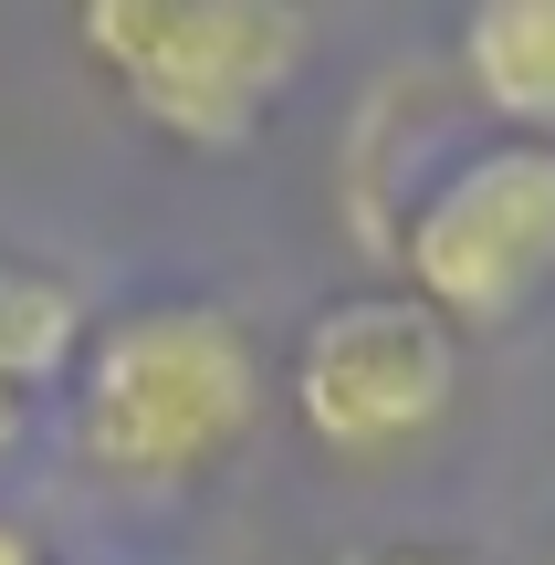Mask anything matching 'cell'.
Returning <instances> with one entry per match:
<instances>
[{
    "mask_svg": "<svg viewBox=\"0 0 555 565\" xmlns=\"http://www.w3.org/2000/svg\"><path fill=\"white\" fill-rule=\"evenodd\" d=\"M273 408V356L231 303L158 294L84 324L63 366V440L105 492L137 503H189L252 450Z\"/></svg>",
    "mask_w": 555,
    "mask_h": 565,
    "instance_id": "1",
    "label": "cell"
},
{
    "mask_svg": "<svg viewBox=\"0 0 555 565\" xmlns=\"http://www.w3.org/2000/svg\"><path fill=\"white\" fill-rule=\"evenodd\" d=\"M74 53L179 158H242L314 63L293 0H84Z\"/></svg>",
    "mask_w": 555,
    "mask_h": 565,
    "instance_id": "2",
    "label": "cell"
},
{
    "mask_svg": "<svg viewBox=\"0 0 555 565\" xmlns=\"http://www.w3.org/2000/svg\"><path fill=\"white\" fill-rule=\"evenodd\" d=\"M461 377H472V345L430 315L398 282H367V294H335L293 324L284 345V408L325 461L377 471L409 461L419 440H440L461 408Z\"/></svg>",
    "mask_w": 555,
    "mask_h": 565,
    "instance_id": "3",
    "label": "cell"
},
{
    "mask_svg": "<svg viewBox=\"0 0 555 565\" xmlns=\"http://www.w3.org/2000/svg\"><path fill=\"white\" fill-rule=\"evenodd\" d=\"M398 294H419L461 345L524 324L555 294V147L545 137H482L419 179V200L388 231Z\"/></svg>",
    "mask_w": 555,
    "mask_h": 565,
    "instance_id": "4",
    "label": "cell"
},
{
    "mask_svg": "<svg viewBox=\"0 0 555 565\" xmlns=\"http://www.w3.org/2000/svg\"><path fill=\"white\" fill-rule=\"evenodd\" d=\"M472 105L503 137H545L555 147V0H482L451 42Z\"/></svg>",
    "mask_w": 555,
    "mask_h": 565,
    "instance_id": "5",
    "label": "cell"
},
{
    "mask_svg": "<svg viewBox=\"0 0 555 565\" xmlns=\"http://www.w3.org/2000/svg\"><path fill=\"white\" fill-rule=\"evenodd\" d=\"M74 345H84V303L63 294L42 263L0 252V387H11V398L53 387L63 366H74Z\"/></svg>",
    "mask_w": 555,
    "mask_h": 565,
    "instance_id": "6",
    "label": "cell"
},
{
    "mask_svg": "<svg viewBox=\"0 0 555 565\" xmlns=\"http://www.w3.org/2000/svg\"><path fill=\"white\" fill-rule=\"evenodd\" d=\"M356 565H482V555H461V545H377V555H356Z\"/></svg>",
    "mask_w": 555,
    "mask_h": 565,
    "instance_id": "7",
    "label": "cell"
},
{
    "mask_svg": "<svg viewBox=\"0 0 555 565\" xmlns=\"http://www.w3.org/2000/svg\"><path fill=\"white\" fill-rule=\"evenodd\" d=\"M0 565H53V555H42V534L21 524V513H0Z\"/></svg>",
    "mask_w": 555,
    "mask_h": 565,
    "instance_id": "8",
    "label": "cell"
},
{
    "mask_svg": "<svg viewBox=\"0 0 555 565\" xmlns=\"http://www.w3.org/2000/svg\"><path fill=\"white\" fill-rule=\"evenodd\" d=\"M11 440H21V398L0 387V450H11Z\"/></svg>",
    "mask_w": 555,
    "mask_h": 565,
    "instance_id": "9",
    "label": "cell"
}]
</instances>
